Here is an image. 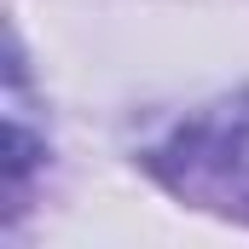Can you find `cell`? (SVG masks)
Returning a JSON list of instances; mask_svg holds the SVG:
<instances>
[{
    "label": "cell",
    "instance_id": "obj_1",
    "mask_svg": "<svg viewBox=\"0 0 249 249\" xmlns=\"http://www.w3.org/2000/svg\"><path fill=\"white\" fill-rule=\"evenodd\" d=\"M186 168L191 180L180 186H197L209 197H220L226 209L232 203H249V133H191L186 139Z\"/></svg>",
    "mask_w": 249,
    "mask_h": 249
}]
</instances>
